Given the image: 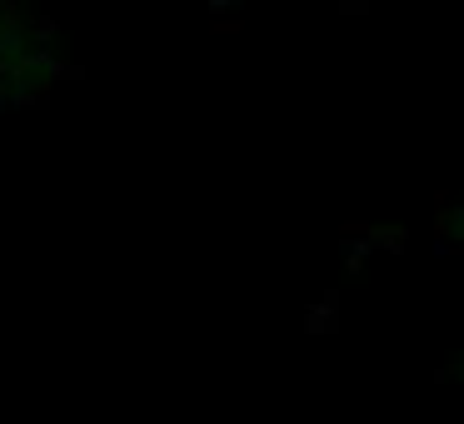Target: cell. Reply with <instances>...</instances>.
<instances>
[{
  "mask_svg": "<svg viewBox=\"0 0 464 424\" xmlns=\"http://www.w3.org/2000/svg\"><path fill=\"white\" fill-rule=\"evenodd\" d=\"M61 75V41L45 21L0 5V101L35 105L55 91Z\"/></svg>",
  "mask_w": 464,
  "mask_h": 424,
  "instance_id": "6da1fadb",
  "label": "cell"
},
{
  "mask_svg": "<svg viewBox=\"0 0 464 424\" xmlns=\"http://www.w3.org/2000/svg\"><path fill=\"white\" fill-rule=\"evenodd\" d=\"M440 235H444L450 245H464V195L444 200V210H440Z\"/></svg>",
  "mask_w": 464,
  "mask_h": 424,
  "instance_id": "7a4b0ae2",
  "label": "cell"
},
{
  "mask_svg": "<svg viewBox=\"0 0 464 424\" xmlns=\"http://www.w3.org/2000/svg\"><path fill=\"white\" fill-rule=\"evenodd\" d=\"M444 374H450V380H459V384H464V350L454 354V364H450V370H444Z\"/></svg>",
  "mask_w": 464,
  "mask_h": 424,
  "instance_id": "3957f363",
  "label": "cell"
}]
</instances>
